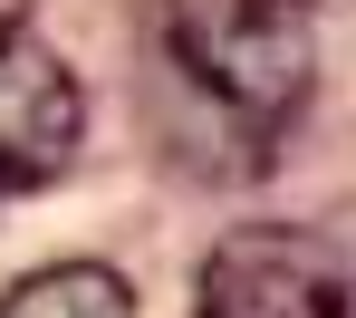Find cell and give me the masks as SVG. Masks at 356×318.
Segmentation results:
<instances>
[{"label":"cell","mask_w":356,"mask_h":318,"mask_svg":"<svg viewBox=\"0 0 356 318\" xmlns=\"http://www.w3.org/2000/svg\"><path fill=\"white\" fill-rule=\"evenodd\" d=\"M154 58L212 164L260 174L318 97V19L308 0H164Z\"/></svg>","instance_id":"obj_1"},{"label":"cell","mask_w":356,"mask_h":318,"mask_svg":"<svg viewBox=\"0 0 356 318\" xmlns=\"http://www.w3.org/2000/svg\"><path fill=\"white\" fill-rule=\"evenodd\" d=\"M193 318H356V212L222 232Z\"/></svg>","instance_id":"obj_2"},{"label":"cell","mask_w":356,"mask_h":318,"mask_svg":"<svg viewBox=\"0 0 356 318\" xmlns=\"http://www.w3.org/2000/svg\"><path fill=\"white\" fill-rule=\"evenodd\" d=\"M77 135H87V97H77L67 58L19 10H0V202L58 184L77 164Z\"/></svg>","instance_id":"obj_3"},{"label":"cell","mask_w":356,"mask_h":318,"mask_svg":"<svg viewBox=\"0 0 356 318\" xmlns=\"http://www.w3.org/2000/svg\"><path fill=\"white\" fill-rule=\"evenodd\" d=\"M0 318H135V289L106 260H58V270H29L19 289H0Z\"/></svg>","instance_id":"obj_4"}]
</instances>
